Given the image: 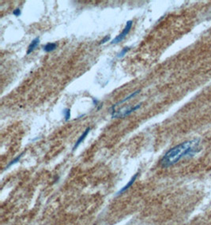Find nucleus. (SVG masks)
I'll return each instance as SVG.
<instances>
[{
  "instance_id": "1",
  "label": "nucleus",
  "mask_w": 211,
  "mask_h": 225,
  "mask_svg": "<svg viewBox=\"0 0 211 225\" xmlns=\"http://www.w3.org/2000/svg\"><path fill=\"white\" fill-rule=\"evenodd\" d=\"M200 140L198 138L189 140L177 145L169 149L160 160V166L162 168H169L184 158L186 156H193L200 150Z\"/></svg>"
},
{
  "instance_id": "11",
  "label": "nucleus",
  "mask_w": 211,
  "mask_h": 225,
  "mask_svg": "<svg viewBox=\"0 0 211 225\" xmlns=\"http://www.w3.org/2000/svg\"><path fill=\"white\" fill-rule=\"evenodd\" d=\"M63 115L65 120L68 121L70 119V108H65L63 110Z\"/></svg>"
},
{
  "instance_id": "10",
  "label": "nucleus",
  "mask_w": 211,
  "mask_h": 225,
  "mask_svg": "<svg viewBox=\"0 0 211 225\" xmlns=\"http://www.w3.org/2000/svg\"><path fill=\"white\" fill-rule=\"evenodd\" d=\"M130 49H131V48H130V47H125V48H123L121 50V51H120V52L119 53L118 55H117V57H118V58H123V56H124L127 53L128 51H130Z\"/></svg>"
},
{
  "instance_id": "6",
  "label": "nucleus",
  "mask_w": 211,
  "mask_h": 225,
  "mask_svg": "<svg viewBox=\"0 0 211 225\" xmlns=\"http://www.w3.org/2000/svg\"><path fill=\"white\" fill-rule=\"evenodd\" d=\"M39 44H40V38H39V37H36L34 40H32V42L29 44V47H28V49H27V52H26V54L29 55L30 53H32V51L35 50L36 48L38 46Z\"/></svg>"
},
{
  "instance_id": "14",
  "label": "nucleus",
  "mask_w": 211,
  "mask_h": 225,
  "mask_svg": "<svg viewBox=\"0 0 211 225\" xmlns=\"http://www.w3.org/2000/svg\"><path fill=\"white\" fill-rule=\"evenodd\" d=\"M93 104L96 105V106L98 104V100H96V99H93Z\"/></svg>"
},
{
  "instance_id": "3",
  "label": "nucleus",
  "mask_w": 211,
  "mask_h": 225,
  "mask_svg": "<svg viewBox=\"0 0 211 225\" xmlns=\"http://www.w3.org/2000/svg\"><path fill=\"white\" fill-rule=\"evenodd\" d=\"M132 26H133V21H131V20L128 21L127 24H126V26H125L124 29H123L121 33L117 36L115 38H114V40L111 42V44H119V43L123 41L125 39V37L128 35V33L130 32Z\"/></svg>"
},
{
  "instance_id": "4",
  "label": "nucleus",
  "mask_w": 211,
  "mask_h": 225,
  "mask_svg": "<svg viewBox=\"0 0 211 225\" xmlns=\"http://www.w3.org/2000/svg\"><path fill=\"white\" fill-rule=\"evenodd\" d=\"M90 130H91V128H90V127H87L86 129V130H85L83 133H82V134L81 135L80 137L78 139V141H76V143L74 144V147H73V151H75V150H76V149L78 148V146H80L81 144L83 142L84 140L86 139V137H87V135H88V134H89V133H90Z\"/></svg>"
},
{
  "instance_id": "5",
  "label": "nucleus",
  "mask_w": 211,
  "mask_h": 225,
  "mask_svg": "<svg viewBox=\"0 0 211 225\" xmlns=\"http://www.w3.org/2000/svg\"><path fill=\"white\" fill-rule=\"evenodd\" d=\"M138 172H137L136 174H134V175L131 177V180L129 181L126 184V185H125L124 187H123V188H121V190H119L118 192H117V193H116V195L122 194V193H123V192H125L126 190H128V189H129V188H130V187H131V186L133 185V183H134V182H135V180H136V179H137V177H138Z\"/></svg>"
},
{
  "instance_id": "12",
  "label": "nucleus",
  "mask_w": 211,
  "mask_h": 225,
  "mask_svg": "<svg viewBox=\"0 0 211 225\" xmlns=\"http://www.w3.org/2000/svg\"><path fill=\"white\" fill-rule=\"evenodd\" d=\"M110 36H104V38L100 40V44H105L106 42L109 41V40H110Z\"/></svg>"
},
{
  "instance_id": "8",
  "label": "nucleus",
  "mask_w": 211,
  "mask_h": 225,
  "mask_svg": "<svg viewBox=\"0 0 211 225\" xmlns=\"http://www.w3.org/2000/svg\"><path fill=\"white\" fill-rule=\"evenodd\" d=\"M57 47L58 45L56 43H48L45 46H44L43 49L45 52H51V51H55L57 48Z\"/></svg>"
},
{
  "instance_id": "7",
  "label": "nucleus",
  "mask_w": 211,
  "mask_h": 225,
  "mask_svg": "<svg viewBox=\"0 0 211 225\" xmlns=\"http://www.w3.org/2000/svg\"><path fill=\"white\" fill-rule=\"evenodd\" d=\"M139 92H140V90H137V91H135V92H133V93H131V95L128 96L127 97H126V98L123 99V100H121V101H119L118 103H116L115 104H114L112 107V112H113V111H115V107H116V106H118L119 104H123V103H124V102L127 101V100H129L130 99L133 98V97H134L135 96L138 95V94Z\"/></svg>"
},
{
  "instance_id": "2",
  "label": "nucleus",
  "mask_w": 211,
  "mask_h": 225,
  "mask_svg": "<svg viewBox=\"0 0 211 225\" xmlns=\"http://www.w3.org/2000/svg\"><path fill=\"white\" fill-rule=\"evenodd\" d=\"M141 106H142V103L135 105V106H133V107H131V108H123L117 111H113L112 114V117L113 119H119V118L127 117L128 115H130L131 113H133L134 111H136L138 108H140Z\"/></svg>"
},
{
  "instance_id": "13",
  "label": "nucleus",
  "mask_w": 211,
  "mask_h": 225,
  "mask_svg": "<svg viewBox=\"0 0 211 225\" xmlns=\"http://www.w3.org/2000/svg\"><path fill=\"white\" fill-rule=\"evenodd\" d=\"M13 14L14 15V16L19 17L20 15L22 14V11H21V10H20L19 8H16L15 10H13Z\"/></svg>"
},
{
  "instance_id": "9",
  "label": "nucleus",
  "mask_w": 211,
  "mask_h": 225,
  "mask_svg": "<svg viewBox=\"0 0 211 225\" xmlns=\"http://www.w3.org/2000/svg\"><path fill=\"white\" fill-rule=\"evenodd\" d=\"M23 153H24V152H22V154H20V155L18 156H17L16 158L13 159V160H11V161H10V163H9V164H8V165H7V167H6V169H7V168H10V167H11V166H12V165H13V164H17V163H18V162H19V161H20V160H21V158H22V157Z\"/></svg>"
}]
</instances>
